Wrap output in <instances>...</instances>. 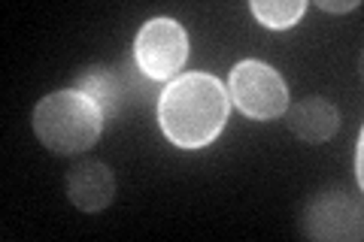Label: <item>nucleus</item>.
<instances>
[{
	"label": "nucleus",
	"instance_id": "nucleus-2",
	"mask_svg": "<svg viewBox=\"0 0 364 242\" xmlns=\"http://www.w3.org/2000/svg\"><path fill=\"white\" fill-rule=\"evenodd\" d=\"M33 131L49 152L79 155L97 143L104 131V115L82 91H55L33 109Z\"/></svg>",
	"mask_w": 364,
	"mask_h": 242
},
{
	"label": "nucleus",
	"instance_id": "nucleus-10",
	"mask_svg": "<svg viewBox=\"0 0 364 242\" xmlns=\"http://www.w3.org/2000/svg\"><path fill=\"white\" fill-rule=\"evenodd\" d=\"M318 9H325V13H346V9H358V0H346V4H331V0H318Z\"/></svg>",
	"mask_w": 364,
	"mask_h": 242
},
{
	"label": "nucleus",
	"instance_id": "nucleus-3",
	"mask_svg": "<svg viewBox=\"0 0 364 242\" xmlns=\"http://www.w3.org/2000/svg\"><path fill=\"white\" fill-rule=\"evenodd\" d=\"M228 97L243 115L255 121L279 119L289 109V88L282 76L261 61H240L234 67L231 82H228Z\"/></svg>",
	"mask_w": 364,
	"mask_h": 242
},
{
	"label": "nucleus",
	"instance_id": "nucleus-8",
	"mask_svg": "<svg viewBox=\"0 0 364 242\" xmlns=\"http://www.w3.org/2000/svg\"><path fill=\"white\" fill-rule=\"evenodd\" d=\"M76 91H82L85 97L95 100V106L104 115V121L116 119L124 100L122 82L116 79V73L107 70V67H88V70L76 79Z\"/></svg>",
	"mask_w": 364,
	"mask_h": 242
},
{
	"label": "nucleus",
	"instance_id": "nucleus-5",
	"mask_svg": "<svg viewBox=\"0 0 364 242\" xmlns=\"http://www.w3.org/2000/svg\"><path fill=\"white\" fill-rule=\"evenodd\" d=\"M301 227L313 239H361V209L340 194H325L310 203Z\"/></svg>",
	"mask_w": 364,
	"mask_h": 242
},
{
	"label": "nucleus",
	"instance_id": "nucleus-11",
	"mask_svg": "<svg viewBox=\"0 0 364 242\" xmlns=\"http://www.w3.org/2000/svg\"><path fill=\"white\" fill-rule=\"evenodd\" d=\"M364 140L358 136V143H355V179H358V185H361V179H364V172H361V167H364Z\"/></svg>",
	"mask_w": 364,
	"mask_h": 242
},
{
	"label": "nucleus",
	"instance_id": "nucleus-4",
	"mask_svg": "<svg viewBox=\"0 0 364 242\" xmlns=\"http://www.w3.org/2000/svg\"><path fill=\"white\" fill-rule=\"evenodd\" d=\"M188 57V37L186 28L173 18H152L136 33L134 43V61L140 73L155 82L173 79Z\"/></svg>",
	"mask_w": 364,
	"mask_h": 242
},
{
	"label": "nucleus",
	"instance_id": "nucleus-9",
	"mask_svg": "<svg viewBox=\"0 0 364 242\" xmlns=\"http://www.w3.org/2000/svg\"><path fill=\"white\" fill-rule=\"evenodd\" d=\"M252 16L270 31H286L304 16L306 4L304 0H252L249 4Z\"/></svg>",
	"mask_w": 364,
	"mask_h": 242
},
{
	"label": "nucleus",
	"instance_id": "nucleus-6",
	"mask_svg": "<svg viewBox=\"0 0 364 242\" xmlns=\"http://www.w3.org/2000/svg\"><path fill=\"white\" fill-rule=\"evenodd\" d=\"M67 197H70L76 209L100 212L116 197V176H112L107 164H97V160L76 164L70 176H67Z\"/></svg>",
	"mask_w": 364,
	"mask_h": 242
},
{
	"label": "nucleus",
	"instance_id": "nucleus-7",
	"mask_svg": "<svg viewBox=\"0 0 364 242\" xmlns=\"http://www.w3.org/2000/svg\"><path fill=\"white\" fill-rule=\"evenodd\" d=\"M289 128L304 143H328L340 128V115L328 100L322 97H304L301 103L286 109Z\"/></svg>",
	"mask_w": 364,
	"mask_h": 242
},
{
	"label": "nucleus",
	"instance_id": "nucleus-1",
	"mask_svg": "<svg viewBox=\"0 0 364 242\" xmlns=\"http://www.w3.org/2000/svg\"><path fill=\"white\" fill-rule=\"evenodd\" d=\"M231 97L215 76L186 73L173 79L158 100V124L179 148H203L222 133Z\"/></svg>",
	"mask_w": 364,
	"mask_h": 242
}]
</instances>
